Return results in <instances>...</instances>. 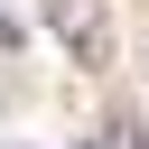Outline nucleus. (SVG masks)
<instances>
[{"instance_id":"f257e3e1","label":"nucleus","mask_w":149,"mask_h":149,"mask_svg":"<svg viewBox=\"0 0 149 149\" xmlns=\"http://www.w3.org/2000/svg\"><path fill=\"white\" fill-rule=\"evenodd\" d=\"M47 28L65 37V56H74L84 74L112 65V9H102V0H47Z\"/></svg>"},{"instance_id":"f03ea898","label":"nucleus","mask_w":149,"mask_h":149,"mask_svg":"<svg viewBox=\"0 0 149 149\" xmlns=\"http://www.w3.org/2000/svg\"><path fill=\"white\" fill-rule=\"evenodd\" d=\"M84 149H102V140H84Z\"/></svg>"}]
</instances>
